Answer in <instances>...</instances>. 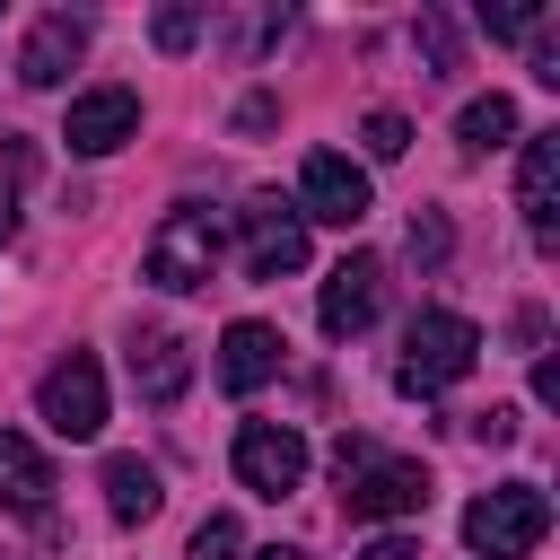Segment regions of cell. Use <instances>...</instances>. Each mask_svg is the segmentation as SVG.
<instances>
[{"instance_id": "cell-10", "label": "cell", "mask_w": 560, "mask_h": 560, "mask_svg": "<svg viewBox=\"0 0 560 560\" xmlns=\"http://www.w3.org/2000/svg\"><path fill=\"white\" fill-rule=\"evenodd\" d=\"M131 131H140V96H131V88H88V96H70L61 140H70L79 158H114Z\"/></svg>"}, {"instance_id": "cell-25", "label": "cell", "mask_w": 560, "mask_h": 560, "mask_svg": "<svg viewBox=\"0 0 560 560\" xmlns=\"http://www.w3.org/2000/svg\"><path fill=\"white\" fill-rule=\"evenodd\" d=\"M534 402H560V359H534Z\"/></svg>"}, {"instance_id": "cell-12", "label": "cell", "mask_w": 560, "mask_h": 560, "mask_svg": "<svg viewBox=\"0 0 560 560\" xmlns=\"http://www.w3.org/2000/svg\"><path fill=\"white\" fill-rule=\"evenodd\" d=\"M516 210H525L534 245H551V210H560V131H534V140H525V166H516Z\"/></svg>"}, {"instance_id": "cell-2", "label": "cell", "mask_w": 560, "mask_h": 560, "mask_svg": "<svg viewBox=\"0 0 560 560\" xmlns=\"http://www.w3.org/2000/svg\"><path fill=\"white\" fill-rule=\"evenodd\" d=\"M542 534H551V499H542L534 481H499V490H481V499L464 508V542H472L481 560H525Z\"/></svg>"}, {"instance_id": "cell-26", "label": "cell", "mask_w": 560, "mask_h": 560, "mask_svg": "<svg viewBox=\"0 0 560 560\" xmlns=\"http://www.w3.org/2000/svg\"><path fill=\"white\" fill-rule=\"evenodd\" d=\"M254 560H306V551H289V542H271V551H254Z\"/></svg>"}, {"instance_id": "cell-22", "label": "cell", "mask_w": 560, "mask_h": 560, "mask_svg": "<svg viewBox=\"0 0 560 560\" xmlns=\"http://www.w3.org/2000/svg\"><path fill=\"white\" fill-rule=\"evenodd\" d=\"M472 438H481V446H516V411H508V402L472 411Z\"/></svg>"}, {"instance_id": "cell-1", "label": "cell", "mask_w": 560, "mask_h": 560, "mask_svg": "<svg viewBox=\"0 0 560 560\" xmlns=\"http://www.w3.org/2000/svg\"><path fill=\"white\" fill-rule=\"evenodd\" d=\"M472 359H481V332L464 324V315H446V306H429V315H411V332H402V359H394V385L402 394H446L455 376H472Z\"/></svg>"}, {"instance_id": "cell-4", "label": "cell", "mask_w": 560, "mask_h": 560, "mask_svg": "<svg viewBox=\"0 0 560 560\" xmlns=\"http://www.w3.org/2000/svg\"><path fill=\"white\" fill-rule=\"evenodd\" d=\"M35 411H44L52 438H96V429H105V368H96L88 350H70L61 368H44Z\"/></svg>"}, {"instance_id": "cell-24", "label": "cell", "mask_w": 560, "mask_h": 560, "mask_svg": "<svg viewBox=\"0 0 560 560\" xmlns=\"http://www.w3.org/2000/svg\"><path fill=\"white\" fill-rule=\"evenodd\" d=\"M481 26H490V35H525V26H534V9H481Z\"/></svg>"}, {"instance_id": "cell-27", "label": "cell", "mask_w": 560, "mask_h": 560, "mask_svg": "<svg viewBox=\"0 0 560 560\" xmlns=\"http://www.w3.org/2000/svg\"><path fill=\"white\" fill-rule=\"evenodd\" d=\"M9 228H18V210H9V192H0V245H9Z\"/></svg>"}, {"instance_id": "cell-19", "label": "cell", "mask_w": 560, "mask_h": 560, "mask_svg": "<svg viewBox=\"0 0 560 560\" xmlns=\"http://www.w3.org/2000/svg\"><path fill=\"white\" fill-rule=\"evenodd\" d=\"M359 140H368V158H402V149H411V122H402L394 105H376V114L359 122Z\"/></svg>"}, {"instance_id": "cell-14", "label": "cell", "mask_w": 560, "mask_h": 560, "mask_svg": "<svg viewBox=\"0 0 560 560\" xmlns=\"http://www.w3.org/2000/svg\"><path fill=\"white\" fill-rule=\"evenodd\" d=\"M0 508H18V516H44L52 508V464L18 429H0Z\"/></svg>"}, {"instance_id": "cell-9", "label": "cell", "mask_w": 560, "mask_h": 560, "mask_svg": "<svg viewBox=\"0 0 560 560\" xmlns=\"http://www.w3.org/2000/svg\"><path fill=\"white\" fill-rule=\"evenodd\" d=\"M376 306H385V262H376V254H350V262H332V271H324L315 324H324L332 341H350V332H368V324H376Z\"/></svg>"}, {"instance_id": "cell-7", "label": "cell", "mask_w": 560, "mask_h": 560, "mask_svg": "<svg viewBox=\"0 0 560 560\" xmlns=\"http://www.w3.org/2000/svg\"><path fill=\"white\" fill-rule=\"evenodd\" d=\"M236 228H245V271H254V280H280V271L306 262V219H298V201L254 192V201L236 210Z\"/></svg>"}, {"instance_id": "cell-18", "label": "cell", "mask_w": 560, "mask_h": 560, "mask_svg": "<svg viewBox=\"0 0 560 560\" xmlns=\"http://www.w3.org/2000/svg\"><path fill=\"white\" fill-rule=\"evenodd\" d=\"M201 26H210V9H158V18H149L158 52H192V44H201Z\"/></svg>"}, {"instance_id": "cell-16", "label": "cell", "mask_w": 560, "mask_h": 560, "mask_svg": "<svg viewBox=\"0 0 560 560\" xmlns=\"http://www.w3.org/2000/svg\"><path fill=\"white\" fill-rule=\"evenodd\" d=\"M105 508H114V525H149V516L166 508L158 464H140V455H105Z\"/></svg>"}, {"instance_id": "cell-13", "label": "cell", "mask_w": 560, "mask_h": 560, "mask_svg": "<svg viewBox=\"0 0 560 560\" xmlns=\"http://www.w3.org/2000/svg\"><path fill=\"white\" fill-rule=\"evenodd\" d=\"M271 368H280V332H271V324H254V315H245V324H228V332H219V385H228V394L271 385Z\"/></svg>"}, {"instance_id": "cell-11", "label": "cell", "mask_w": 560, "mask_h": 560, "mask_svg": "<svg viewBox=\"0 0 560 560\" xmlns=\"http://www.w3.org/2000/svg\"><path fill=\"white\" fill-rule=\"evenodd\" d=\"M88 52V18H35V35H26V52H18V79L26 88H61L70 79V61Z\"/></svg>"}, {"instance_id": "cell-20", "label": "cell", "mask_w": 560, "mask_h": 560, "mask_svg": "<svg viewBox=\"0 0 560 560\" xmlns=\"http://www.w3.org/2000/svg\"><path fill=\"white\" fill-rule=\"evenodd\" d=\"M446 245H455V236H446V219H438V210H420V219H411V236H402V254H411L420 271H438V262H446Z\"/></svg>"}, {"instance_id": "cell-8", "label": "cell", "mask_w": 560, "mask_h": 560, "mask_svg": "<svg viewBox=\"0 0 560 560\" xmlns=\"http://www.w3.org/2000/svg\"><path fill=\"white\" fill-rule=\"evenodd\" d=\"M341 508H350V516H420V508H429V464H411V455H368L359 472H341Z\"/></svg>"}, {"instance_id": "cell-5", "label": "cell", "mask_w": 560, "mask_h": 560, "mask_svg": "<svg viewBox=\"0 0 560 560\" xmlns=\"http://www.w3.org/2000/svg\"><path fill=\"white\" fill-rule=\"evenodd\" d=\"M236 481H245L254 499H289V490L306 481V438H298L289 420H245V429H236Z\"/></svg>"}, {"instance_id": "cell-17", "label": "cell", "mask_w": 560, "mask_h": 560, "mask_svg": "<svg viewBox=\"0 0 560 560\" xmlns=\"http://www.w3.org/2000/svg\"><path fill=\"white\" fill-rule=\"evenodd\" d=\"M455 140H464L472 158H481V149H508V140H516V105H508L499 88H490V96H472V105L455 114Z\"/></svg>"}, {"instance_id": "cell-3", "label": "cell", "mask_w": 560, "mask_h": 560, "mask_svg": "<svg viewBox=\"0 0 560 560\" xmlns=\"http://www.w3.org/2000/svg\"><path fill=\"white\" fill-rule=\"evenodd\" d=\"M140 271H149L158 289H201V280L219 271V219H210V210H192V201H175V210L158 219V236H149Z\"/></svg>"}, {"instance_id": "cell-23", "label": "cell", "mask_w": 560, "mask_h": 560, "mask_svg": "<svg viewBox=\"0 0 560 560\" xmlns=\"http://www.w3.org/2000/svg\"><path fill=\"white\" fill-rule=\"evenodd\" d=\"M359 560H420V542H411V534H376Z\"/></svg>"}, {"instance_id": "cell-21", "label": "cell", "mask_w": 560, "mask_h": 560, "mask_svg": "<svg viewBox=\"0 0 560 560\" xmlns=\"http://www.w3.org/2000/svg\"><path fill=\"white\" fill-rule=\"evenodd\" d=\"M236 551H245L236 516H201V525H192V560H236Z\"/></svg>"}, {"instance_id": "cell-6", "label": "cell", "mask_w": 560, "mask_h": 560, "mask_svg": "<svg viewBox=\"0 0 560 560\" xmlns=\"http://www.w3.org/2000/svg\"><path fill=\"white\" fill-rule=\"evenodd\" d=\"M376 210V192H368V175L341 158V149H315L306 166H298V219H324V228H359Z\"/></svg>"}, {"instance_id": "cell-15", "label": "cell", "mask_w": 560, "mask_h": 560, "mask_svg": "<svg viewBox=\"0 0 560 560\" xmlns=\"http://www.w3.org/2000/svg\"><path fill=\"white\" fill-rule=\"evenodd\" d=\"M131 385H140L149 402H175V394L192 385V350H184L175 332H140V341H131Z\"/></svg>"}]
</instances>
